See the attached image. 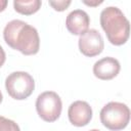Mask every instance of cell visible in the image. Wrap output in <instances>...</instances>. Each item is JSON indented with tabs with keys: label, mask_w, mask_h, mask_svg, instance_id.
<instances>
[{
	"label": "cell",
	"mask_w": 131,
	"mask_h": 131,
	"mask_svg": "<svg viewBox=\"0 0 131 131\" xmlns=\"http://www.w3.org/2000/svg\"><path fill=\"white\" fill-rule=\"evenodd\" d=\"M3 38L8 46L24 55H34L38 53L40 48L38 31L20 19L10 20L5 26Z\"/></svg>",
	"instance_id": "cell-1"
},
{
	"label": "cell",
	"mask_w": 131,
	"mask_h": 131,
	"mask_svg": "<svg viewBox=\"0 0 131 131\" xmlns=\"http://www.w3.org/2000/svg\"><path fill=\"white\" fill-rule=\"evenodd\" d=\"M100 26L113 45L121 46L127 42L130 24L120 8L115 6L104 8L100 13Z\"/></svg>",
	"instance_id": "cell-2"
},
{
	"label": "cell",
	"mask_w": 131,
	"mask_h": 131,
	"mask_svg": "<svg viewBox=\"0 0 131 131\" xmlns=\"http://www.w3.org/2000/svg\"><path fill=\"white\" fill-rule=\"evenodd\" d=\"M100 121L102 125L112 130L119 131L127 127L130 121V110L122 102L111 101L100 111Z\"/></svg>",
	"instance_id": "cell-3"
},
{
	"label": "cell",
	"mask_w": 131,
	"mask_h": 131,
	"mask_svg": "<svg viewBox=\"0 0 131 131\" xmlns=\"http://www.w3.org/2000/svg\"><path fill=\"white\" fill-rule=\"evenodd\" d=\"M5 88L10 97L16 100H23L33 93L35 81L27 72H13L6 77Z\"/></svg>",
	"instance_id": "cell-4"
},
{
	"label": "cell",
	"mask_w": 131,
	"mask_h": 131,
	"mask_svg": "<svg viewBox=\"0 0 131 131\" xmlns=\"http://www.w3.org/2000/svg\"><path fill=\"white\" fill-rule=\"evenodd\" d=\"M62 110V102L59 95L54 91H45L38 95L36 111L39 117L45 122L56 121Z\"/></svg>",
	"instance_id": "cell-5"
},
{
	"label": "cell",
	"mask_w": 131,
	"mask_h": 131,
	"mask_svg": "<svg viewBox=\"0 0 131 131\" xmlns=\"http://www.w3.org/2000/svg\"><path fill=\"white\" fill-rule=\"evenodd\" d=\"M78 45L80 52L88 57L100 54L104 48L103 38L95 29H90L79 37Z\"/></svg>",
	"instance_id": "cell-6"
},
{
	"label": "cell",
	"mask_w": 131,
	"mask_h": 131,
	"mask_svg": "<svg viewBox=\"0 0 131 131\" xmlns=\"http://www.w3.org/2000/svg\"><path fill=\"white\" fill-rule=\"evenodd\" d=\"M68 116L71 124L76 127L86 126L92 119V108L88 102L77 100L71 103L68 111Z\"/></svg>",
	"instance_id": "cell-7"
},
{
	"label": "cell",
	"mask_w": 131,
	"mask_h": 131,
	"mask_svg": "<svg viewBox=\"0 0 131 131\" xmlns=\"http://www.w3.org/2000/svg\"><path fill=\"white\" fill-rule=\"evenodd\" d=\"M121 66L115 57H103L97 60L93 66V74L100 80H112L120 72Z\"/></svg>",
	"instance_id": "cell-8"
},
{
	"label": "cell",
	"mask_w": 131,
	"mask_h": 131,
	"mask_svg": "<svg viewBox=\"0 0 131 131\" xmlns=\"http://www.w3.org/2000/svg\"><path fill=\"white\" fill-rule=\"evenodd\" d=\"M90 18L88 14L82 9H76L70 12L66 19V27L73 35H83L88 31Z\"/></svg>",
	"instance_id": "cell-9"
},
{
	"label": "cell",
	"mask_w": 131,
	"mask_h": 131,
	"mask_svg": "<svg viewBox=\"0 0 131 131\" xmlns=\"http://www.w3.org/2000/svg\"><path fill=\"white\" fill-rule=\"evenodd\" d=\"M41 4L42 3L40 0H27V1L14 0L13 1L14 10L24 15L34 14L35 12H37L40 9Z\"/></svg>",
	"instance_id": "cell-10"
},
{
	"label": "cell",
	"mask_w": 131,
	"mask_h": 131,
	"mask_svg": "<svg viewBox=\"0 0 131 131\" xmlns=\"http://www.w3.org/2000/svg\"><path fill=\"white\" fill-rule=\"evenodd\" d=\"M0 131H20V129L14 121L0 116Z\"/></svg>",
	"instance_id": "cell-11"
},
{
	"label": "cell",
	"mask_w": 131,
	"mask_h": 131,
	"mask_svg": "<svg viewBox=\"0 0 131 131\" xmlns=\"http://www.w3.org/2000/svg\"><path fill=\"white\" fill-rule=\"evenodd\" d=\"M71 4L70 0H57V1H49V5L52 6V8L56 11H63L66 10Z\"/></svg>",
	"instance_id": "cell-12"
},
{
	"label": "cell",
	"mask_w": 131,
	"mask_h": 131,
	"mask_svg": "<svg viewBox=\"0 0 131 131\" xmlns=\"http://www.w3.org/2000/svg\"><path fill=\"white\" fill-rule=\"evenodd\" d=\"M5 59H6V54H5V51H4V49L2 48V46L0 45V68H1V67L4 64Z\"/></svg>",
	"instance_id": "cell-13"
},
{
	"label": "cell",
	"mask_w": 131,
	"mask_h": 131,
	"mask_svg": "<svg viewBox=\"0 0 131 131\" xmlns=\"http://www.w3.org/2000/svg\"><path fill=\"white\" fill-rule=\"evenodd\" d=\"M7 0H0V12H2L7 6Z\"/></svg>",
	"instance_id": "cell-14"
},
{
	"label": "cell",
	"mask_w": 131,
	"mask_h": 131,
	"mask_svg": "<svg viewBox=\"0 0 131 131\" xmlns=\"http://www.w3.org/2000/svg\"><path fill=\"white\" fill-rule=\"evenodd\" d=\"M83 3H85L86 5H89V6H96V5H99L102 3V1H94V2H87V1H83Z\"/></svg>",
	"instance_id": "cell-15"
},
{
	"label": "cell",
	"mask_w": 131,
	"mask_h": 131,
	"mask_svg": "<svg viewBox=\"0 0 131 131\" xmlns=\"http://www.w3.org/2000/svg\"><path fill=\"white\" fill-rule=\"evenodd\" d=\"M2 99H3V95H2V93H1V91H0V103L2 102Z\"/></svg>",
	"instance_id": "cell-16"
},
{
	"label": "cell",
	"mask_w": 131,
	"mask_h": 131,
	"mask_svg": "<svg viewBox=\"0 0 131 131\" xmlns=\"http://www.w3.org/2000/svg\"><path fill=\"white\" fill-rule=\"evenodd\" d=\"M90 131H100V130H98V129H92V130H90Z\"/></svg>",
	"instance_id": "cell-17"
}]
</instances>
